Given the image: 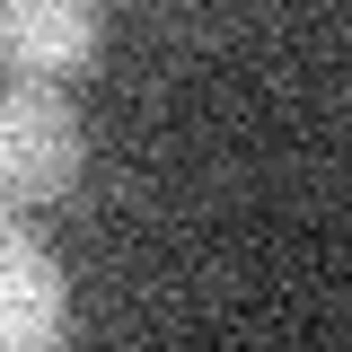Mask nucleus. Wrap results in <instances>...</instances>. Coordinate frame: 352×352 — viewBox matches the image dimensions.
<instances>
[{
    "mask_svg": "<svg viewBox=\"0 0 352 352\" xmlns=\"http://www.w3.org/2000/svg\"><path fill=\"white\" fill-rule=\"evenodd\" d=\"M71 335V282L62 256L27 220L0 212V352H62Z\"/></svg>",
    "mask_w": 352,
    "mask_h": 352,
    "instance_id": "obj_2",
    "label": "nucleus"
},
{
    "mask_svg": "<svg viewBox=\"0 0 352 352\" xmlns=\"http://www.w3.org/2000/svg\"><path fill=\"white\" fill-rule=\"evenodd\" d=\"M80 106L44 80H9L0 88V212H44L80 185Z\"/></svg>",
    "mask_w": 352,
    "mask_h": 352,
    "instance_id": "obj_1",
    "label": "nucleus"
},
{
    "mask_svg": "<svg viewBox=\"0 0 352 352\" xmlns=\"http://www.w3.org/2000/svg\"><path fill=\"white\" fill-rule=\"evenodd\" d=\"M97 44H106V18L80 9V0H0V71H18V80L53 88Z\"/></svg>",
    "mask_w": 352,
    "mask_h": 352,
    "instance_id": "obj_3",
    "label": "nucleus"
}]
</instances>
